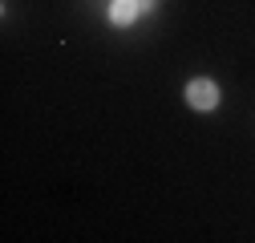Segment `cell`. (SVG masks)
Instances as JSON below:
<instances>
[{"mask_svg":"<svg viewBox=\"0 0 255 243\" xmlns=\"http://www.w3.org/2000/svg\"><path fill=\"white\" fill-rule=\"evenodd\" d=\"M186 106H195V110H215L219 106V85L215 81H207V77H195L186 85Z\"/></svg>","mask_w":255,"mask_h":243,"instance_id":"1","label":"cell"},{"mask_svg":"<svg viewBox=\"0 0 255 243\" xmlns=\"http://www.w3.org/2000/svg\"><path fill=\"white\" fill-rule=\"evenodd\" d=\"M142 8H146V0H114L110 4V20L114 24H130V20H138Z\"/></svg>","mask_w":255,"mask_h":243,"instance_id":"2","label":"cell"},{"mask_svg":"<svg viewBox=\"0 0 255 243\" xmlns=\"http://www.w3.org/2000/svg\"><path fill=\"white\" fill-rule=\"evenodd\" d=\"M146 4H150V0H146Z\"/></svg>","mask_w":255,"mask_h":243,"instance_id":"3","label":"cell"}]
</instances>
